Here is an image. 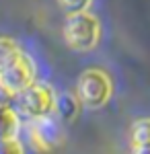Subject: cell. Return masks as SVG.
Here are the masks:
<instances>
[{"label": "cell", "instance_id": "6da1fadb", "mask_svg": "<svg viewBox=\"0 0 150 154\" xmlns=\"http://www.w3.org/2000/svg\"><path fill=\"white\" fill-rule=\"evenodd\" d=\"M64 39L72 49L89 51L99 41V21L86 11L68 14L64 23Z\"/></svg>", "mask_w": 150, "mask_h": 154}, {"label": "cell", "instance_id": "7a4b0ae2", "mask_svg": "<svg viewBox=\"0 0 150 154\" xmlns=\"http://www.w3.org/2000/svg\"><path fill=\"white\" fill-rule=\"evenodd\" d=\"M62 119L54 113L43 115V117H35L29 121V140L33 144L35 150L39 152H54L64 144V128L60 123Z\"/></svg>", "mask_w": 150, "mask_h": 154}, {"label": "cell", "instance_id": "3957f363", "mask_svg": "<svg viewBox=\"0 0 150 154\" xmlns=\"http://www.w3.org/2000/svg\"><path fill=\"white\" fill-rule=\"evenodd\" d=\"M76 97L89 109L103 107L111 97V80L103 70H86L78 78Z\"/></svg>", "mask_w": 150, "mask_h": 154}, {"label": "cell", "instance_id": "277c9868", "mask_svg": "<svg viewBox=\"0 0 150 154\" xmlns=\"http://www.w3.org/2000/svg\"><path fill=\"white\" fill-rule=\"evenodd\" d=\"M17 97V107L19 111L27 115L29 119L43 117V115H52L54 107H56V95L47 84H29L23 88Z\"/></svg>", "mask_w": 150, "mask_h": 154}, {"label": "cell", "instance_id": "5b68a950", "mask_svg": "<svg viewBox=\"0 0 150 154\" xmlns=\"http://www.w3.org/2000/svg\"><path fill=\"white\" fill-rule=\"evenodd\" d=\"M35 82V66L29 56L21 54L19 60L11 64L4 72H0V86L11 91L12 95H19L23 88Z\"/></svg>", "mask_w": 150, "mask_h": 154}, {"label": "cell", "instance_id": "8992f818", "mask_svg": "<svg viewBox=\"0 0 150 154\" xmlns=\"http://www.w3.org/2000/svg\"><path fill=\"white\" fill-rule=\"evenodd\" d=\"M80 99L76 95H70V93H62L56 97V107H54V113L58 115L64 123L66 121H74L76 115L80 113Z\"/></svg>", "mask_w": 150, "mask_h": 154}, {"label": "cell", "instance_id": "52a82bcc", "mask_svg": "<svg viewBox=\"0 0 150 154\" xmlns=\"http://www.w3.org/2000/svg\"><path fill=\"white\" fill-rule=\"evenodd\" d=\"M19 134V115L12 107H0V140L17 138Z\"/></svg>", "mask_w": 150, "mask_h": 154}, {"label": "cell", "instance_id": "ba28073f", "mask_svg": "<svg viewBox=\"0 0 150 154\" xmlns=\"http://www.w3.org/2000/svg\"><path fill=\"white\" fill-rule=\"evenodd\" d=\"M21 54H23V51L19 49V45H17L12 39L0 37V72H4L11 64H14Z\"/></svg>", "mask_w": 150, "mask_h": 154}, {"label": "cell", "instance_id": "9c48e42d", "mask_svg": "<svg viewBox=\"0 0 150 154\" xmlns=\"http://www.w3.org/2000/svg\"><path fill=\"white\" fill-rule=\"evenodd\" d=\"M132 146H150V119L144 117V119H138L134 125H132Z\"/></svg>", "mask_w": 150, "mask_h": 154}, {"label": "cell", "instance_id": "30bf717a", "mask_svg": "<svg viewBox=\"0 0 150 154\" xmlns=\"http://www.w3.org/2000/svg\"><path fill=\"white\" fill-rule=\"evenodd\" d=\"M92 0H58L60 8L66 14H74V12H84L91 6Z\"/></svg>", "mask_w": 150, "mask_h": 154}, {"label": "cell", "instance_id": "8fae6325", "mask_svg": "<svg viewBox=\"0 0 150 154\" xmlns=\"http://www.w3.org/2000/svg\"><path fill=\"white\" fill-rule=\"evenodd\" d=\"M0 154H25V150L17 142V138H8V140H0Z\"/></svg>", "mask_w": 150, "mask_h": 154}, {"label": "cell", "instance_id": "7c38bea8", "mask_svg": "<svg viewBox=\"0 0 150 154\" xmlns=\"http://www.w3.org/2000/svg\"><path fill=\"white\" fill-rule=\"evenodd\" d=\"M17 97L12 95L11 91H6L4 86H0V107H12V101Z\"/></svg>", "mask_w": 150, "mask_h": 154}, {"label": "cell", "instance_id": "4fadbf2b", "mask_svg": "<svg viewBox=\"0 0 150 154\" xmlns=\"http://www.w3.org/2000/svg\"><path fill=\"white\" fill-rule=\"evenodd\" d=\"M134 154H150V146H136Z\"/></svg>", "mask_w": 150, "mask_h": 154}]
</instances>
